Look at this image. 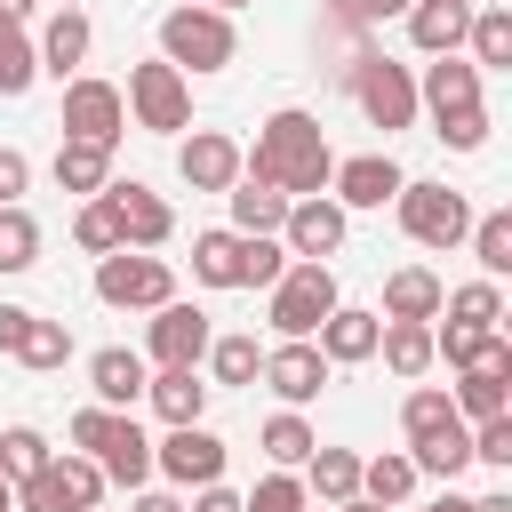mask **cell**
<instances>
[{
  "instance_id": "1",
  "label": "cell",
  "mask_w": 512,
  "mask_h": 512,
  "mask_svg": "<svg viewBox=\"0 0 512 512\" xmlns=\"http://www.w3.org/2000/svg\"><path fill=\"white\" fill-rule=\"evenodd\" d=\"M240 176H256V184H272L288 200H312V192H328L336 152H328V136H320L312 112H272L256 128V152H240Z\"/></svg>"
},
{
  "instance_id": "2",
  "label": "cell",
  "mask_w": 512,
  "mask_h": 512,
  "mask_svg": "<svg viewBox=\"0 0 512 512\" xmlns=\"http://www.w3.org/2000/svg\"><path fill=\"white\" fill-rule=\"evenodd\" d=\"M72 448H88L96 472L120 480V488H144V472H152V440L136 432V416H120V408H104V400L72 416Z\"/></svg>"
},
{
  "instance_id": "3",
  "label": "cell",
  "mask_w": 512,
  "mask_h": 512,
  "mask_svg": "<svg viewBox=\"0 0 512 512\" xmlns=\"http://www.w3.org/2000/svg\"><path fill=\"white\" fill-rule=\"evenodd\" d=\"M160 48H168V64H176V72H224L240 40H232V16H224V8L184 0V8H168V16H160Z\"/></svg>"
},
{
  "instance_id": "4",
  "label": "cell",
  "mask_w": 512,
  "mask_h": 512,
  "mask_svg": "<svg viewBox=\"0 0 512 512\" xmlns=\"http://www.w3.org/2000/svg\"><path fill=\"white\" fill-rule=\"evenodd\" d=\"M328 312H336V272H328L320 256H296V264L272 280V328H280V336H312Z\"/></svg>"
},
{
  "instance_id": "5",
  "label": "cell",
  "mask_w": 512,
  "mask_h": 512,
  "mask_svg": "<svg viewBox=\"0 0 512 512\" xmlns=\"http://www.w3.org/2000/svg\"><path fill=\"white\" fill-rule=\"evenodd\" d=\"M344 80H352V96H360V112H368L376 128H408V120H416V80H408V64L360 48V56L344 64Z\"/></svg>"
},
{
  "instance_id": "6",
  "label": "cell",
  "mask_w": 512,
  "mask_h": 512,
  "mask_svg": "<svg viewBox=\"0 0 512 512\" xmlns=\"http://www.w3.org/2000/svg\"><path fill=\"white\" fill-rule=\"evenodd\" d=\"M96 296H104V304H128V312H160V304L176 296V272H168L160 256H144V248H112V256L96 264Z\"/></svg>"
},
{
  "instance_id": "7",
  "label": "cell",
  "mask_w": 512,
  "mask_h": 512,
  "mask_svg": "<svg viewBox=\"0 0 512 512\" xmlns=\"http://www.w3.org/2000/svg\"><path fill=\"white\" fill-rule=\"evenodd\" d=\"M392 208H400L408 240H424V248H456V240L472 232V208H464V192H448V184H400Z\"/></svg>"
},
{
  "instance_id": "8",
  "label": "cell",
  "mask_w": 512,
  "mask_h": 512,
  "mask_svg": "<svg viewBox=\"0 0 512 512\" xmlns=\"http://www.w3.org/2000/svg\"><path fill=\"white\" fill-rule=\"evenodd\" d=\"M120 104L136 112V128H160V136H176V128L192 120V88H184V72H176L168 56H160V64H136Z\"/></svg>"
},
{
  "instance_id": "9",
  "label": "cell",
  "mask_w": 512,
  "mask_h": 512,
  "mask_svg": "<svg viewBox=\"0 0 512 512\" xmlns=\"http://www.w3.org/2000/svg\"><path fill=\"white\" fill-rule=\"evenodd\" d=\"M152 464H160L176 488H208V480H224V440H216L208 424H168V440L152 448Z\"/></svg>"
},
{
  "instance_id": "10",
  "label": "cell",
  "mask_w": 512,
  "mask_h": 512,
  "mask_svg": "<svg viewBox=\"0 0 512 512\" xmlns=\"http://www.w3.org/2000/svg\"><path fill=\"white\" fill-rule=\"evenodd\" d=\"M120 128H128V104H120L112 80H72V88H64V136H80V144H120Z\"/></svg>"
},
{
  "instance_id": "11",
  "label": "cell",
  "mask_w": 512,
  "mask_h": 512,
  "mask_svg": "<svg viewBox=\"0 0 512 512\" xmlns=\"http://www.w3.org/2000/svg\"><path fill=\"white\" fill-rule=\"evenodd\" d=\"M280 248H288V256H336V248H344V208H336L328 192L288 200V216H280Z\"/></svg>"
},
{
  "instance_id": "12",
  "label": "cell",
  "mask_w": 512,
  "mask_h": 512,
  "mask_svg": "<svg viewBox=\"0 0 512 512\" xmlns=\"http://www.w3.org/2000/svg\"><path fill=\"white\" fill-rule=\"evenodd\" d=\"M200 352H208V312L168 296V304L152 312V360H160V368H200Z\"/></svg>"
},
{
  "instance_id": "13",
  "label": "cell",
  "mask_w": 512,
  "mask_h": 512,
  "mask_svg": "<svg viewBox=\"0 0 512 512\" xmlns=\"http://www.w3.org/2000/svg\"><path fill=\"white\" fill-rule=\"evenodd\" d=\"M288 408H304V400H320V384H328V360H320V344H304V336H288L280 352H264V368H256Z\"/></svg>"
},
{
  "instance_id": "14",
  "label": "cell",
  "mask_w": 512,
  "mask_h": 512,
  "mask_svg": "<svg viewBox=\"0 0 512 512\" xmlns=\"http://www.w3.org/2000/svg\"><path fill=\"white\" fill-rule=\"evenodd\" d=\"M328 184H336V208H384L408 176H400V160H392V152H360V160H336V176H328Z\"/></svg>"
},
{
  "instance_id": "15",
  "label": "cell",
  "mask_w": 512,
  "mask_h": 512,
  "mask_svg": "<svg viewBox=\"0 0 512 512\" xmlns=\"http://www.w3.org/2000/svg\"><path fill=\"white\" fill-rule=\"evenodd\" d=\"M112 192V216H120V248H160L168 240V200L160 192H144V184H104Z\"/></svg>"
},
{
  "instance_id": "16",
  "label": "cell",
  "mask_w": 512,
  "mask_h": 512,
  "mask_svg": "<svg viewBox=\"0 0 512 512\" xmlns=\"http://www.w3.org/2000/svg\"><path fill=\"white\" fill-rule=\"evenodd\" d=\"M176 168H184V184H192V192H224V184H240V144L200 128V136H184Z\"/></svg>"
},
{
  "instance_id": "17",
  "label": "cell",
  "mask_w": 512,
  "mask_h": 512,
  "mask_svg": "<svg viewBox=\"0 0 512 512\" xmlns=\"http://www.w3.org/2000/svg\"><path fill=\"white\" fill-rule=\"evenodd\" d=\"M376 328H384V312H352V304H336L312 336H320V360L344 368V360H376Z\"/></svg>"
},
{
  "instance_id": "18",
  "label": "cell",
  "mask_w": 512,
  "mask_h": 512,
  "mask_svg": "<svg viewBox=\"0 0 512 512\" xmlns=\"http://www.w3.org/2000/svg\"><path fill=\"white\" fill-rule=\"evenodd\" d=\"M432 360H448L456 376H464V368H496V376H512V344H504V328H448V336H432Z\"/></svg>"
},
{
  "instance_id": "19",
  "label": "cell",
  "mask_w": 512,
  "mask_h": 512,
  "mask_svg": "<svg viewBox=\"0 0 512 512\" xmlns=\"http://www.w3.org/2000/svg\"><path fill=\"white\" fill-rule=\"evenodd\" d=\"M464 24H472L464 0H408V40H416L424 56H456Z\"/></svg>"
},
{
  "instance_id": "20",
  "label": "cell",
  "mask_w": 512,
  "mask_h": 512,
  "mask_svg": "<svg viewBox=\"0 0 512 512\" xmlns=\"http://www.w3.org/2000/svg\"><path fill=\"white\" fill-rule=\"evenodd\" d=\"M88 384H96V400H104V408H136L152 376H144V360H136V352H120V344H104V352L88 360Z\"/></svg>"
},
{
  "instance_id": "21",
  "label": "cell",
  "mask_w": 512,
  "mask_h": 512,
  "mask_svg": "<svg viewBox=\"0 0 512 512\" xmlns=\"http://www.w3.org/2000/svg\"><path fill=\"white\" fill-rule=\"evenodd\" d=\"M416 96L432 104V120H440V112H464V104H480V64L440 56V64H424V88H416Z\"/></svg>"
},
{
  "instance_id": "22",
  "label": "cell",
  "mask_w": 512,
  "mask_h": 512,
  "mask_svg": "<svg viewBox=\"0 0 512 512\" xmlns=\"http://www.w3.org/2000/svg\"><path fill=\"white\" fill-rule=\"evenodd\" d=\"M464 40H472V64H480V72H504V64H512V8H504V0H480L472 24H464Z\"/></svg>"
},
{
  "instance_id": "23",
  "label": "cell",
  "mask_w": 512,
  "mask_h": 512,
  "mask_svg": "<svg viewBox=\"0 0 512 512\" xmlns=\"http://www.w3.org/2000/svg\"><path fill=\"white\" fill-rule=\"evenodd\" d=\"M440 296H448V288H440L424 264H400V272L384 280V320H432Z\"/></svg>"
},
{
  "instance_id": "24",
  "label": "cell",
  "mask_w": 512,
  "mask_h": 512,
  "mask_svg": "<svg viewBox=\"0 0 512 512\" xmlns=\"http://www.w3.org/2000/svg\"><path fill=\"white\" fill-rule=\"evenodd\" d=\"M224 200H232V232H280V216H288V192H272L256 176L224 184Z\"/></svg>"
},
{
  "instance_id": "25",
  "label": "cell",
  "mask_w": 512,
  "mask_h": 512,
  "mask_svg": "<svg viewBox=\"0 0 512 512\" xmlns=\"http://www.w3.org/2000/svg\"><path fill=\"white\" fill-rule=\"evenodd\" d=\"M376 352L392 360V376H424L432 368V320H384L376 328Z\"/></svg>"
},
{
  "instance_id": "26",
  "label": "cell",
  "mask_w": 512,
  "mask_h": 512,
  "mask_svg": "<svg viewBox=\"0 0 512 512\" xmlns=\"http://www.w3.org/2000/svg\"><path fill=\"white\" fill-rule=\"evenodd\" d=\"M448 400H456V416H472V424H488V416H512V376H496V368H464Z\"/></svg>"
},
{
  "instance_id": "27",
  "label": "cell",
  "mask_w": 512,
  "mask_h": 512,
  "mask_svg": "<svg viewBox=\"0 0 512 512\" xmlns=\"http://www.w3.org/2000/svg\"><path fill=\"white\" fill-rule=\"evenodd\" d=\"M408 456H416V472H440V480H456V472L472 464V432H464V416H448L440 432L408 440Z\"/></svg>"
},
{
  "instance_id": "28",
  "label": "cell",
  "mask_w": 512,
  "mask_h": 512,
  "mask_svg": "<svg viewBox=\"0 0 512 512\" xmlns=\"http://www.w3.org/2000/svg\"><path fill=\"white\" fill-rule=\"evenodd\" d=\"M56 184H64V192H104V184H112V144H80V136H64V152H56Z\"/></svg>"
},
{
  "instance_id": "29",
  "label": "cell",
  "mask_w": 512,
  "mask_h": 512,
  "mask_svg": "<svg viewBox=\"0 0 512 512\" xmlns=\"http://www.w3.org/2000/svg\"><path fill=\"white\" fill-rule=\"evenodd\" d=\"M144 392H152V408H160L168 424H200V408H208V384H200L192 368H160Z\"/></svg>"
},
{
  "instance_id": "30",
  "label": "cell",
  "mask_w": 512,
  "mask_h": 512,
  "mask_svg": "<svg viewBox=\"0 0 512 512\" xmlns=\"http://www.w3.org/2000/svg\"><path fill=\"white\" fill-rule=\"evenodd\" d=\"M192 280L200 288H240V232H200L192 240Z\"/></svg>"
},
{
  "instance_id": "31",
  "label": "cell",
  "mask_w": 512,
  "mask_h": 512,
  "mask_svg": "<svg viewBox=\"0 0 512 512\" xmlns=\"http://www.w3.org/2000/svg\"><path fill=\"white\" fill-rule=\"evenodd\" d=\"M16 360H24L32 376L64 368V360H72V328H64V320H40V312H32V320H24V336H16Z\"/></svg>"
},
{
  "instance_id": "32",
  "label": "cell",
  "mask_w": 512,
  "mask_h": 512,
  "mask_svg": "<svg viewBox=\"0 0 512 512\" xmlns=\"http://www.w3.org/2000/svg\"><path fill=\"white\" fill-rule=\"evenodd\" d=\"M304 464H312V496H320V504L360 496V456H352V448H312Z\"/></svg>"
},
{
  "instance_id": "33",
  "label": "cell",
  "mask_w": 512,
  "mask_h": 512,
  "mask_svg": "<svg viewBox=\"0 0 512 512\" xmlns=\"http://www.w3.org/2000/svg\"><path fill=\"white\" fill-rule=\"evenodd\" d=\"M32 56H40L48 72H72V64L88 56V16H80V8H64V16L40 32V48H32Z\"/></svg>"
},
{
  "instance_id": "34",
  "label": "cell",
  "mask_w": 512,
  "mask_h": 512,
  "mask_svg": "<svg viewBox=\"0 0 512 512\" xmlns=\"http://www.w3.org/2000/svg\"><path fill=\"white\" fill-rule=\"evenodd\" d=\"M440 312H448V328H496L504 320V296H496V280H472V288H448Z\"/></svg>"
},
{
  "instance_id": "35",
  "label": "cell",
  "mask_w": 512,
  "mask_h": 512,
  "mask_svg": "<svg viewBox=\"0 0 512 512\" xmlns=\"http://www.w3.org/2000/svg\"><path fill=\"white\" fill-rule=\"evenodd\" d=\"M312 448H320V440H312V424H304V416H296V408H280V416H272V424H264V456H272V464H280V472H296V464H304V456H312Z\"/></svg>"
},
{
  "instance_id": "36",
  "label": "cell",
  "mask_w": 512,
  "mask_h": 512,
  "mask_svg": "<svg viewBox=\"0 0 512 512\" xmlns=\"http://www.w3.org/2000/svg\"><path fill=\"white\" fill-rule=\"evenodd\" d=\"M416 488V456H400V448H384L376 464H360V496H376V504H400Z\"/></svg>"
},
{
  "instance_id": "37",
  "label": "cell",
  "mask_w": 512,
  "mask_h": 512,
  "mask_svg": "<svg viewBox=\"0 0 512 512\" xmlns=\"http://www.w3.org/2000/svg\"><path fill=\"white\" fill-rule=\"evenodd\" d=\"M32 72H40V56H32L24 24H16V16H0V96H24V88H32Z\"/></svg>"
},
{
  "instance_id": "38",
  "label": "cell",
  "mask_w": 512,
  "mask_h": 512,
  "mask_svg": "<svg viewBox=\"0 0 512 512\" xmlns=\"http://www.w3.org/2000/svg\"><path fill=\"white\" fill-rule=\"evenodd\" d=\"M288 272V248L272 232H240V288H272Z\"/></svg>"
},
{
  "instance_id": "39",
  "label": "cell",
  "mask_w": 512,
  "mask_h": 512,
  "mask_svg": "<svg viewBox=\"0 0 512 512\" xmlns=\"http://www.w3.org/2000/svg\"><path fill=\"white\" fill-rule=\"evenodd\" d=\"M40 264V224L24 208H0V272H32Z\"/></svg>"
},
{
  "instance_id": "40",
  "label": "cell",
  "mask_w": 512,
  "mask_h": 512,
  "mask_svg": "<svg viewBox=\"0 0 512 512\" xmlns=\"http://www.w3.org/2000/svg\"><path fill=\"white\" fill-rule=\"evenodd\" d=\"M72 240H80L88 256H112V248H120V216H112V192H96V200L72 216Z\"/></svg>"
},
{
  "instance_id": "41",
  "label": "cell",
  "mask_w": 512,
  "mask_h": 512,
  "mask_svg": "<svg viewBox=\"0 0 512 512\" xmlns=\"http://www.w3.org/2000/svg\"><path fill=\"white\" fill-rule=\"evenodd\" d=\"M472 256H480V272H488V280H504V272H512V216H504V208L472 224Z\"/></svg>"
},
{
  "instance_id": "42",
  "label": "cell",
  "mask_w": 512,
  "mask_h": 512,
  "mask_svg": "<svg viewBox=\"0 0 512 512\" xmlns=\"http://www.w3.org/2000/svg\"><path fill=\"white\" fill-rule=\"evenodd\" d=\"M208 360H216V384H256V368H264L256 336H208Z\"/></svg>"
},
{
  "instance_id": "43",
  "label": "cell",
  "mask_w": 512,
  "mask_h": 512,
  "mask_svg": "<svg viewBox=\"0 0 512 512\" xmlns=\"http://www.w3.org/2000/svg\"><path fill=\"white\" fill-rule=\"evenodd\" d=\"M40 464H48V440H40L32 424H8V432H0V472H8V480H32Z\"/></svg>"
},
{
  "instance_id": "44",
  "label": "cell",
  "mask_w": 512,
  "mask_h": 512,
  "mask_svg": "<svg viewBox=\"0 0 512 512\" xmlns=\"http://www.w3.org/2000/svg\"><path fill=\"white\" fill-rule=\"evenodd\" d=\"M448 416H456V400H448L440 384H416V392H408V408H400V424H408V440H424V432H440Z\"/></svg>"
},
{
  "instance_id": "45",
  "label": "cell",
  "mask_w": 512,
  "mask_h": 512,
  "mask_svg": "<svg viewBox=\"0 0 512 512\" xmlns=\"http://www.w3.org/2000/svg\"><path fill=\"white\" fill-rule=\"evenodd\" d=\"M240 512H304V480L272 472V480H256V496H240Z\"/></svg>"
},
{
  "instance_id": "46",
  "label": "cell",
  "mask_w": 512,
  "mask_h": 512,
  "mask_svg": "<svg viewBox=\"0 0 512 512\" xmlns=\"http://www.w3.org/2000/svg\"><path fill=\"white\" fill-rule=\"evenodd\" d=\"M440 144H456V152H480V144H488V112H480V104H464V112H440Z\"/></svg>"
},
{
  "instance_id": "47",
  "label": "cell",
  "mask_w": 512,
  "mask_h": 512,
  "mask_svg": "<svg viewBox=\"0 0 512 512\" xmlns=\"http://www.w3.org/2000/svg\"><path fill=\"white\" fill-rule=\"evenodd\" d=\"M472 456H480V464H512V416H488V424L472 432Z\"/></svg>"
},
{
  "instance_id": "48",
  "label": "cell",
  "mask_w": 512,
  "mask_h": 512,
  "mask_svg": "<svg viewBox=\"0 0 512 512\" xmlns=\"http://www.w3.org/2000/svg\"><path fill=\"white\" fill-rule=\"evenodd\" d=\"M392 8H408V0H328V16H336V24H384Z\"/></svg>"
},
{
  "instance_id": "49",
  "label": "cell",
  "mask_w": 512,
  "mask_h": 512,
  "mask_svg": "<svg viewBox=\"0 0 512 512\" xmlns=\"http://www.w3.org/2000/svg\"><path fill=\"white\" fill-rule=\"evenodd\" d=\"M24 176H32V168H24V152H8V144H0V208H16Z\"/></svg>"
},
{
  "instance_id": "50",
  "label": "cell",
  "mask_w": 512,
  "mask_h": 512,
  "mask_svg": "<svg viewBox=\"0 0 512 512\" xmlns=\"http://www.w3.org/2000/svg\"><path fill=\"white\" fill-rule=\"evenodd\" d=\"M24 320H32L24 304H0V352H16V336H24Z\"/></svg>"
},
{
  "instance_id": "51",
  "label": "cell",
  "mask_w": 512,
  "mask_h": 512,
  "mask_svg": "<svg viewBox=\"0 0 512 512\" xmlns=\"http://www.w3.org/2000/svg\"><path fill=\"white\" fill-rule=\"evenodd\" d=\"M192 512H240V496H232V488H216V480H208V488H200V504H192Z\"/></svg>"
},
{
  "instance_id": "52",
  "label": "cell",
  "mask_w": 512,
  "mask_h": 512,
  "mask_svg": "<svg viewBox=\"0 0 512 512\" xmlns=\"http://www.w3.org/2000/svg\"><path fill=\"white\" fill-rule=\"evenodd\" d=\"M128 512H184V504H176V496H136Z\"/></svg>"
},
{
  "instance_id": "53",
  "label": "cell",
  "mask_w": 512,
  "mask_h": 512,
  "mask_svg": "<svg viewBox=\"0 0 512 512\" xmlns=\"http://www.w3.org/2000/svg\"><path fill=\"white\" fill-rule=\"evenodd\" d=\"M328 512H384L376 496H344V504H328Z\"/></svg>"
},
{
  "instance_id": "54",
  "label": "cell",
  "mask_w": 512,
  "mask_h": 512,
  "mask_svg": "<svg viewBox=\"0 0 512 512\" xmlns=\"http://www.w3.org/2000/svg\"><path fill=\"white\" fill-rule=\"evenodd\" d=\"M472 512H512V496H504V488H496V496H480V504H472Z\"/></svg>"
},
{
  "instance_id": "55",
  "label": "cell",
  "mask_w": 512,
  "mask_h": 512,
  "mask_svg": "<svg viewBox=\"0 0 512 512\" xmlns=\"http://www.w3.org/2000/svg\"><path fill=\"white\" fill-rule=\"evenodd\" d=\"M32 8H40V0H0V16H16V24H24Z\"/></svg>"
},
{
  "instance_id": "56",
  "label": "cell",
  "mask_w": 512,
  "mask_h": 512,
  "mask_svg": "<svg viewBox=\"0 0 512 512\" xmlns=\"http://www.w3.org/2000/svg\"><path fill=\"white\" fill-rule=\"evenodd\" d=\"M0 512H16V480L8 472H0Z\"/></svg>"
},
{
  "instance_id": "57",
  "label": "cell",
  "mask_w": 512,
  "mask_h": 512,
  "mask_svg": "<svg viewBox=\"0 0 512 512\" xmlns=\"http://www.w3.org/2000/svg\"><path fill=\"white\" fill-rule=\"evenodd\" d=\"M424 512H472V504H464V496H440V504H424Z\"/></svg>"
},
{
  "instance_id": "58",
  "label": "cell",
  "mask_w": 512,
  "mask_h": 512,
  "mask_svg": "<svg viewBox=\"0 0 512 512\" xmlns=\"http://www.w3.org/2000/svg\"><path fill=\"white\" fill-rule=\"evenodd\" d=\"M208 8H248V0H208Z\"/></svg>"
},
{
  "instance_id": "59",
  "label": "cell",
  "mask_w": 512,
  "mask_h": 512,
  "mask_svg": "<svg viewBox=\"0 0 512 512\" xmlns=\"http://www.w3.org/2000/svg\"><path fill=\"white\" fill-rule=\"evenodd\" d=\"M64 8H80V0H64Z\"/></svg>"
},
{
  "instance_id": "60",
  "label": "cell",
  "mask_w": 512,
  "mask_h": 512,
  "mask_svg": "<svg viewBox=\"0 0 512 512\" xmlns=\"http://www.w3.org/2000/svg\"><path fill=\"white\" fill-rule=\"evenodd\" d=\"M464 8H480V0H464Z\"/></svg>"
},
{
  "instance_id": "61",
  "label": "cell",
  "mask_w": 512,
  "mask_h": 512,
  "mask_svg": "<svg viewBox=\"0 0 512 512\" xmlns=\"http://www.w3.org/2000/svg\"><path fill=\"white\" fill-rule=\"evenodd\" d=\"M200 8H208V0H200Z\"/></svg>"
},
{
  "instance_id": "62",
  "label": "cell",
  "mask_w": 512,
  "mask_h": 512,
  "mask_svg": "<svg viewBox=\"0 0 512 512\" xmlns=\"http://www.w3.org/2000/svg\"><path fill=\"white\" fill-rule=\"evenodd\" d=\"M88 512H96V504H88Z\"/></svg>"
}]
</instances>
